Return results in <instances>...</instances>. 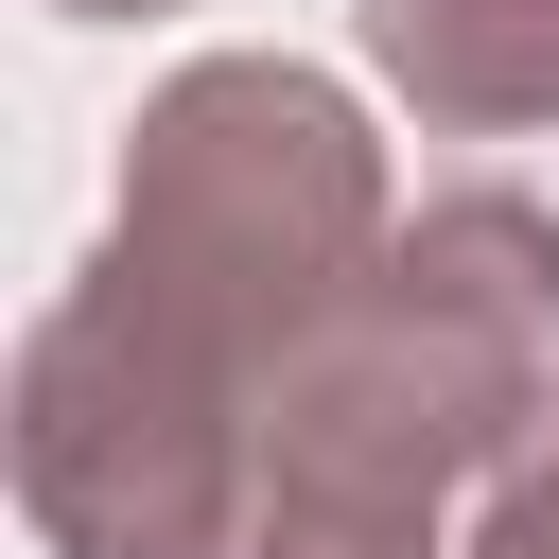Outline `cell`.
Wrapping results in <instances>:
<instances>
[{
  "label": "cell",
  "mask_w": 559,
  "mask_h": 559,
  "mask_svg": "<svg viewBox=\"0 0 559 559\" xmlns=\"http://www.w3.org/2000/svg\"><path fill=\"white\" fill-rule=\"evenodd\" d=\"M384 140L297 52H210L140 105L105 262L17 349V507L52 559H245L262 384L384 262Z\"/></svg>",
  "instance_id": "1"
},
{
  "label": "cell",
  "mask_w": 559,
  "mask_h": 559,
  "mask_svg": "<svg viewBox=\"0 0 559 559\" xmlns=\"http://www.w3.org/2000/svg\"><path fill=\"white\" fill-rule=\"evenodd\" d=\"M559 349V227L524 192H437L384 262L297 332L262 384V507L245 559H437V507L542 419Z\"/></svg>",
  "instance_id": "2"
},
{
  "label": "cell",
  "mask_w": 559,
  "mask_h": 559,
  "mask_svg": "<svg viewBox=\"0 0 559 559\" xmlns=\"http://www.w3.org/2000/svg\"><path fill=\"white\" fill-rule=\"evenodd\" d=\"M367 70L454 140H524L559 122V0H367Z\"/></svg>",
  "instance_id": "3"
},
{
  "label": "cell",
  "mask_w": 559,
  "mask_h": 559,
  "mask_svg": "<svg viewBox=\"0 0 559 559\" xmlns=\"http://www.w3.org/2000/svg\"><path fill=\"white\" fill-rule=\"evenodd\" d=\"M472 559H559V384H542V419L489 454V489H472Z\"/></svg>",
  "instance_id": "4"
},
{
  "label": "cell",
  "mask_w": 559,
  "mask_h": 559,
  "mask_svg": "<svg viewBox=\"0 0 559 559\" xmlns=\"http://www.w3.org/2000/svg\"><path fill=\"white\" fill-rule=\"evenodd\" d=\"M52 17H175V0H52Z\"/></svg>",
  "instance_id": "5"
}]
</instances>
